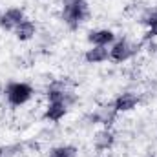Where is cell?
Listing matches in <instances>:
<instances>
[{"instance_id": "obj_6", "label": "cell", "mask_w": 157, "mask_h": 157, "mask_svg": "<svg viewBox=\"0 0 157 157\" xmlns=\"http://www.w3.org/2000/svg\"><path fill=\"white\" fill-rule=\"evenodd\" d=\"M137 104H139V97L135 93H132V91H124L113 101V110L117 113H126V112L135 110Z\"/></svg>"}, {"instance_id": "obj_13", "label": "cell", "mask_w": 157, "mask_h": 157, "mask_svg": "<svg viewBox=\"0 0 157 157\" xmlns=\"http://www.w3.org/2000/svg\"><path fill=\"white\" fill-rule=\"evenodd\" d=\"M141 24L146 26V28H152V26H157V7H148L143 11L141 15Z\"/></svg>"}, {"instance_id": "obj_12", "label": "cell", "mask_w": 157, "mask_h": 157, "mask_svg": "<svg viewBox=\"0 0 157 157\" xmlns=\"http://www.w3.org/2000/svg\"><path fill=\"white\" fill-rule=\"evenodd\" d=\"M117 115V112L113 110V104L112 106H104V108H101L95 115H93V121L95 122H101V124H110L113 119Z\"/></svg>"}, {"instance_id": "obj_1", "label": "cell", "mask_w": 157, "mask_h": 157, "mask_svg": "<svg viewBox=\"0 0 157 157\" xmlns=\"http://www.w3.org/2000/svg\"><path fill=\"white\" fill-rule=\"evenodd\" d=\"M90 17V7L86 0H62L60 18L70 29H78Z\"/></svg>"}, {"instance_id": "obj_14", "label": "cell", "mask_w": 157, "mask_h": 157, "mask_svg": "<svg viewBox=\"0 0 157 157\" xmlns=\"http://www.w3.org/2000/svg\"><path fill=\"white\" fill-rule=\"evenodd\" d=\"M157 37V26L148 28V33H146V39H155Z\"/></svg>"}, {"instance_id": "obj_5", "label": "cell", "mask_w": 157, "mask_h": 157, "mask_svg": "<svg viewBox=\"0 0 157 157\" xmlns=\"http://www.w3.org/2000/svg\"><path fill=\"white\" fill-rule=\"evenodd\" d=\"M70 104L66 101H48L46 110H44V119L49 122H59L66 117Z\"/></svg>"}, {"instance_id": "obj_11", "label": "cell", "mask_w": 157, "mask_h": 157, "mask_svg": "<svg viewBox=\"0 0 157 157\" xmlns=\"http://www.w3.org/2000/svg\"><path fill=\"white\" fill-rule=\"evenodd\" d=\"M78 150L73 146V144H59L55 148L49 150L48 157H77Z\"/></svg>"}, {"instance_id": "obj_16", "label": "cell", "mask_w": 157, "mask_h": 157, "mask_svg": "<svg viewBox=\"0 0 157 157\" xmlns=\"http://www.w3.org/2000/svg\"><path fill=\"white\" fill-rule=\"evenodd\" d=\"M0 93H2V88H0Z\"/></svg>"}, {"instance_id": "obj_3", "label": "cell", "mask_w": 157, "mask_h": 157, "mask_svg": "<svg viewBox=\"0 0 157 157\" xmlns=\"http://www.w3.org/2000/svg\"><path fill=\"white\" fill-rule=\"evenodd\" d=\"M133 55H135V46L126 39L115 40L110 48V60H113V62H126Z\"/></svg>"}, {"instance_id": "obj_7", "label": "cell", "mask_w": 157, "mask_h": 157, "mask_svg": "<svg viewBox=\"0 0 157 157\" xmlns=\"http://www.w3.org/2000/svg\"><path fill=\"white\" fill-rule=\"evenodd\" d=\"M88 42L91 46H104L108 48L110 44L115 42V33L112 29H95L88 33Z\"/></svg>"}, {"instance_id": "obj_8", "label": "cell", "mask_w": 157, "mask_h": 157, "mask_svg": "<svg viewBox=\"0 0 157 157\" xmlns=\"http://www.w3.org/2000/svg\"><path fill=\"white\" fill-rule=\"evenodd\" d=\"M15 37L17 40H20V42H28V40L35 39V35H37V24L33 22V20H29V18H24L17 28H15Z\"/></svg>"}, {"instance_id": "obj_4", "label": "cell", "mask_w": 157, "mask_h": 157, "mask_svg": "<svg viewBox=\"0 0 157 157\" xmlns=\"http://www.w3.org/2000/svg\"><path fill=\"white\" fill-rule=\"evenodd\" d=\"M26 18V13L22 7H7L4 13H0V29L4 31H15V28Z\"/></svg>"}, {"instance_id": "obj_15", "label": "cell", "mask_w": 157, "mask_h": 157, "mask_svg": "<svg viewBox=\"0 0 157 157\" xmlns=\"http://www.w3.org/2000/svg\"><path fill=\"white\" fill-rule=\"evenodd\" d=\"M0 157H4V154H2V152H0Z\"/></svg>"}, {"instance_id": "obj_10", "label": "cell", "mask_w": 157, "mask_h": 157, "mask_svg": "<svg viewBox=\"0 0 157 157\" xmlns=\"http://www.w3.org/2000/svg\"><path fill=\"white\" fill-rule=\"evenodd\" d=\"M113 143H115V135H113V132L108 130V128L99 130V132L95 133V137H93V144H95L97 150H110V148L113 146Z\"/></svg>"}, {"instance_id": "obj_9", "label": "cell", "mask_w": 157, "mask_h": 157, "mask_svg": "<svg viewBox=\"0 0 157 157\" xmlns=\"http://www.w3.org/2000/svg\"><path fill=\"white\" fill-rule=\"evenodd\" d=\"M84 60L88 64H102V62L110 60V49L104 46H91L90 49H86Z\"/></svg>"}, {"instance_id": "obj_2", "label": "cell", "mask_w": 157, "mask_h": 157, "mask_svg": "<svg viewBox=\"0 0 157 157\" xmlns=\"http://www.w3.org/2000/svg\"><path fill=\"white\" fill-rule=\"evenodd\" d=\"M33 97V88L28 82H9L6 86V99L11 106H24Z\"/></svg>"}]
</instances>
